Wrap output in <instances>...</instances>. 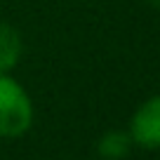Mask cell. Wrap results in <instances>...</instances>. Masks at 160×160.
Wrapping results in <instances>:
<instances>
[{
  "label": "cell",
  "instance_id": "5b68a950",
  "mask_svg": "<svg viewBox=\"0 0 160 160\" xmlns=\"http://www.w3.org/2000/svg\"><path fill=\"white\" fill-rule=\"evenodd\" d=\"M148 2H151L153 7H158V10H160V0H148Z\"/></svg>",
  "mask_w": 160,
  "mask_h": 160
},
{
  "label": "cell",
  "instance_id": "6da1fadb",
  "mask_svg": "<svg viewBox=\"0 0 160 160\" xmlns=\"http://www.w3.org/2000/svg\"><path fill=\"white\" fill-rule=\"evenodd\" d=\"M33 125V101L26 87L10 73H0V137L17 139Z\"/></svg>",
  "mask_w": 160,
  "mask_h": 160
},
{
  "label": "cell",
  "instance_id": "7a4b0ae2",
  "mask_svg": "<svg viewBox=\"0 0 160 160\" xmlns=\"http://www.w3.org/2000/svg\"><path fill=\"white\" fill-rule=\"evenodd\" d=\"M127 132L132 137V144L139 148L146 151L160 148V94L151 97L137 106Z\"/></svg>",
  "mask_w": 160,
  "mask_h": 160
},
{
  "label": "cell",
  "instance_id": "277c9868",
  "mask_svg": "<svg viewBox=\"0 0 160 160\" xmlns=\"http://www.w3.org/2000/svg\"><path fill=\"white\" fill-rule=\"evenodd\" d=\"M132 137L125 130H108L97 141V155L101 160H122L132 151Z\"/></svg>",
  "mask_w": 160,
  "mask_h": 160
},
{
  "label": "cell",
  "instance_id": "3957f363",
  "mask_svg": "<svg viewBox=\"0 0 160 160\" xmlns=\"http://www.w3.org/2000/svg\"><path fill=\"white\" fill-rule=\"evenodd\" d=\"M24 54V40L19 31L7 21H0V73H12Z\"/></svg>",
  "mask_w": 160,
  "mask_h": 160
}]
</instances>
